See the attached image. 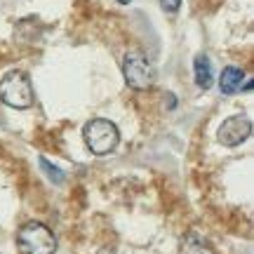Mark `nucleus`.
Masks as SVG:
<instances>
[{
	"label": "nucleus",
	"mask_w": 254,
	"mask_h": 254,
	"mask_svg": "<svg viewBox=\"0 0 254 254\" xmlns=\"http://www.w3.org/2000/svg\"><path fill=\"white\" fill-rule=\"evenodd\" d=\"M17 245L21 250V254H55L57 238L45 224L28 221L26 226L19 228Z\"/></svg>",
	"instance_id": "f257e3e1"
},
{
	"label": "nucleus",
	"mask_w": 254,
	"mask_h": 254,
	"mask_svg": "<svg viewBox=\"0 0 254 254\" xmlns=\"http://www.w3.org/2000/svg\"><path fill=\"white\" fill-rule=\"evenodd\" d=\"M123 75H125V82L132 87V90H151L155 85V66L153 62L139 52V50H132L127 52L125 59H123Z\"/></svg>",
	"instance_id": "f03ea898"
},
{
	"label": "nucleus",
	"mask_w": 254,
	"mask_h": 254,
	"mask_svg": "<svg viewBox=\"0 0 254 254\" xmlns=\"http://www.w3.org/2000/svg\"><path fill=\"white\" fill-rule=\"evenodd\" d=\"M0 99L12 109L24 111L33 104V87L24 71H9L0 80Z\"/></svg>",
	"instance_id": "7ed1b4c3"
},
{
	"label": "nucleus",
	"mask_w": 254,
	"mask_h": 254,
	"mask_svg": "<svg viewBox=\"0 0 254 254\" xmlns=\"http://www.w3.org/2000/svg\"><path fill=\"white\" fill-rule=\"evenodd\" d=\"M82 136H85V144L94 155H106L111 153L120 141V132L118 127L113 125L111 120L106 118H97L90 120L85 129H82Z\"/></svg>",
	"instance_id": "20e7f679"
},
{
	"label": "nucleus",
	"mask_w": 254,
	"mask_h": 254,
	"mask_svg": "<svg viewBox=\"0 0 254 254\" xmlns=\"http://www.w3.org/2000/svg\"><path fill=\"white\" fill-rule=\"evenodd\" d=\"M250 134H252V120L247 116H236V118H228L224 125L219 127L217 139L219 144L224 146H238L247 141Z\"/></svg>",
	"instance_id": "39448f33"
},
{
	"label": "nucleus",
	"mask_w": 254,
	"mask_h": 254,
	"mask_svg": "<svg viewBox=\"0 0 254 254\" xmlns=\"http://www.w3.org/2000/svg\"><path fill=\"white\" fill-rule=\"evenodd\" d=\"M243 80H245V71L238 68V66H228V68H224L221 78H219V87H221L224 94H233V92L240 90Z\"/></svg>",
	"instance_id": "423d86ee"
},
{
	"label": "nucleus",
	"mask_w": 254,
	"mask_h": 254,
	"mask_svg": "<svg viewBox=\"0 0 254 254\" xmlns=\"http://www.w3.org/2000/svg\"><path fill=\"white\" fill-rule=\"evenodd\" d=\"M193 75H195V82L202 90H207L212 85V64H209L207 55H198L193 59Z\"/></svg>",
	"instance_id": "0eeeda50"
},
{
	"label": "nucleus",
	"mask_w": 254,
	"mask_h": 254,
	"mask_svg": "<svg viewBox=\"0 0 254 254\" xmlns=\"http://www.w3.org/2000/svg\"><path fill=\"white\" fill-rule=\"evenodd\" d=\"M40 170L50 177V182L52 184H62L64 182V172L59 170V167H55L50 160H45V158H40Z\"/></svg>",
	"instance_id": "6e6552de"
},
{
	"label": "nucleus",
	"mask_w": 254,
	"mask_h": 254,
	"mask_svg": "<svg viewBox=\"0 0 254 254\" xmlns=\"http://www.w3.org/2000/svg\"><path fill=\"white\" fill-rule=\"evenodd\" d=\"M160 7L167 14H174V12H179V7H182V0H160Z\"/></svg>",
	"instance_id": "1a4fd4ad"
},
{
	"label": "nucleus",
	"mask_w": 254,
	"mask_h": 254,
	"mask_svg": "<svg viewBox=\"0 0 254 254\" xmlns=\"http://www.w3.org/2000/svg\"><path fill=\"white\" fill-rule=\"evenodd\" d=\"M252 87H254V80H247L245 85H240V90H245V92H250Z\"/></svg>",
	"instance_id": "9d476101"
},
{
	"label": "nucleus",
	"mask_w": 254,
	"mask_h": 254,
	"mask_svg": "<svg viewBox=\"0 0 254 254\" xmlns=\"http://www.w3.org/2000/svg\"><path fill=\"white\" fill-rule=\"evenodd\" d=\"M120 5H129V2H132V0H118Z\"/></svg>",
	"instance_id": "9b49d317"
}]
</instances>
